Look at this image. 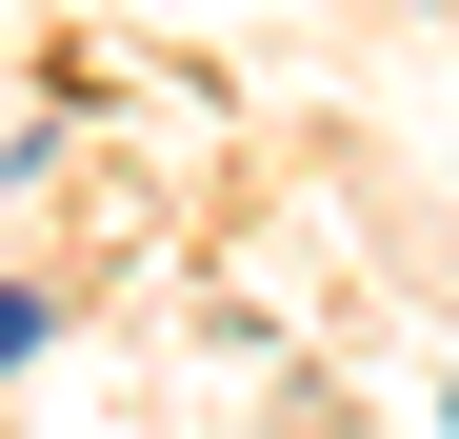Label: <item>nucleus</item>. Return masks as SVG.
Wrapping results in <instances>:
<instances>
[{"mask_svg":"<svg viewBox=\"0 0 459 439\" xmlns=\"http://www.w3.org/2000/svg\"><path fill=\"white\" fill-rule=\"evenodd\" d=\"M21 359H40V300H21V280H0V380H21Z\"/></svg>","mask_w":459,"mask_h":439,"instance_id":"obj_1","label":"nucleus"}]
</instances>
